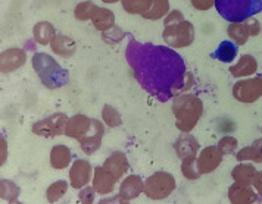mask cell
I'll return each instance as SVG.
<instances>
[{
	"mask_svg": "<svg viewBox=\"0 0 262 204\" xmlns=\"http://www.w3.org/2000/svg\"><path fill=\"white\" fill-rule=\"evenodd\" d=\"M144 59H131L137 80L152 94L172 97L183 94L193 85V75L186 71L184 62L174 48L140 46Z\"/></svg>",
	"mask_w": 262,
	"mask_h": 204,
	"instance_id": "cell-1",
	"label": "cell"
},
{
	"mask_svg": "<svg viewBox=\"0 0 262 204\" xmlns=\"http://www.w3.org/2000/svg\"><path fill=\"white\" fill-rule=\"evenodd\" d=\"M172 113L177 130L181 132H191L202 118V100L193 94H179L172 101Z\"/></svg>",
	"mask_w": 262,
	"mask_h": 204,
	"instance_id": "cell-2",
	"label": "cell"
},
{
	"mask_svg": "<svg viewBox=\"0 0 262 204\" xmlns=\"http://www.w3.org/2000/svg\"><path fill=\"white\" fill-rule=\"evenodd\" d=\"M218 13L230 22H243L262 11V0H215Z\"/></svg>",
	"mask_w": 262,
	"mask_h": 204,
	"instance_id": "cell-3",
	"label": "cell"
},
{
	"mask_svg": "<svg viewBox=\"0 0 262 204\" xmlns=\"http://www.w3.org/2000/svg\"><path fill=\"white\" fill-rule=\"evenodd\" d=\"M33 66L37 75L49 88H59L68 83V73L62 69L58 62L46 53H37L33 58Z\"/></svg>",
	"mask_w": 262,
	"mask_h": 204,
	"instance_id": "cell-4",
	"label": "cell"
},
{
	"mask_svg": "<svg viewBox=\"0 0 262 204\" xmlns=\"http://www.w3.org/2000/svg\"><path fill=\"white\" fill-rule=\"evenodd\" d=\"M164 43L171 48L189 47L194 41V27L191 22L181 19L176 24L167 25L162 33Z\"/></svg>",
	"mask_w": 262,
	"mask_h": 204,
	"instance_id": "cell-5",
	"label": "cell"
},
{
	"mask_svg": "<svg viewBox=\"0 0 262 204\" xmlns=\"http://www.w3.org/2000/svg\"><path fill=\"white\" fill-rule=\"evenodd\" d=\"M176 190V178L164 170L155 172L144 181V195L150 200H165Z\"/></svg>",
	"mask_w": 262,
	"mask_h": 204,
	"instance_id": "cell-6",
	"label": "cell"
},
{
	"mask_svg": "<svg viewBox=\"0 0 262 204\" xmlns=\"http://www.w3.org/2000/svg\"><path fill=\"white\" fill-rule=\"evenodd\" d=\"M68 116L65 113H53L52 116L45 118V119L37 120L33 123L31 126V131L36 135L40 137H45V138H53V137H58L65 134V128H67V123H68Z\"/></svg>",
	"mask_w": 262,
	"mask_h": 204,
	"instance_id": "cell-7",
	"label": "cell"
},
{
	"mask_svg": "<svg viewBox=\"0 0 262 204\" xmlns=\"http://www.w3.org/2000/svg\"><path fill=\"white\" fill-rule=\"evenodd\" d=\"M233 97L240 103H255L262 97V76L238 80L233 85Z\"/></svg>",
	"mask_w": 262,
	"mask_h": 204,
	"instance_id": "cell-8",
	"label": "cell"
},
{
	"mask_svg": "<svg viewBox=\"0 0 262 204\" xmlns=\"http://www.w3.org/2000/svg\"><path fill=\"white\" fill-rule=\"evenodd\" d=\"M93 166L90 162L84 159L74 160L70 169V184L74 190H81L83 187L89 185V182L93 180Z\"/></svg>",
	"mask_w": 262,
	"mask_h": 204,
	"instance_id": "cell-9",
	"label": "cell"
},
{
	"mask_svg": "<svg viewBox=\"0 0 262 204\" xmlns=\"http://www.w3.org/2000/svg\"><path fill=\"white\" fill-rule=\"evenodd\" d=\"M223 157H224V155L220 151L218 145L205 147L203 150H201V151L198 153V159H196V163H198L199 172H201L202 175L212 173L215 169H218V166L221 165Z\"/></svg>",
	"mask_w": 262,
	"mask_h": 204,
	"instance_id": "cell-10",
	"label": "cell"
},
{
	"mask_svg": "<svg viewBox=\"0 0 262 204\" xmlns=\"http://www.w3.org/2000/svg\"><path fill=\"white\" fill-rule=\"evenodd\" d=\"M25 62H27V53L23 48H8L0 55V71L2 73H11L24 66Z\"/></svg>",
	"mask_w": 262,
	"mask_h": 204,
	"instance_id": "cell-11",
	"label": "cell"
},
{
	"mask_svg": "<svg viewBox=\"0 0 262 204\" xmlns=\"http://www.w3.org/2000/svg\"><path fill=\"white\" fill-rule=\"evenodd\" d=\"M105 135V126L100 120L93 119V126L90 132L80 140V147L85 155H93L100 147H102V140Z\"/></svg>",
	"mask_w": 262,
	"mask_h": 204,
	"instance_id": "cell-12",
	"label": "cell"
},
{
	"mask_svg": "<svg viewBox=\"0 0 262 204\" xmlns=\"http://www.w3.org/2000/svg\"><path fill=\"white\" fill-rule=\"evenodd\" d=\"M92 126H93V119L85 116V115L78 113V115H74L72 118L68 119L67 128H65V135L80 141L90 132Z\"/></svg>",
	"mask_w": 262,
	"mask_h": 204,
	"instance_id": "cell-13",
	"label": "cell"
},
{
	"mask_svg": "<svg viewBox=\"0 0 262 204\" xmlns=\"http://www.w3.org/2000/svg\"><path fill=\"white\" fill-rule=\"evenodd\" d=\"M93 188L96 190L97 194L100 195H107V194H112L115 190V185L118 184V181L112 176V173L107 170L103 165L102 166H97L95 168V173H93Z\"/></svg>",
	"mask_w": 262,
	"mask_h": 204,
	"instance_id": "cell-14",
	"label": "cell"
},
{
	"mask_svg": "<svg viewBox=\"0 0 262 204\" xmlns=\"http://www.w3.org/2000/svg\"><path fill=\"white\" fill-rule=\"evenodd\" d=\"M228 200L231 204H253L256 203L258 195L252 185H242L234 182L228 188Z\"/></svg>",
	"mask_w": 262,
	"mask_h": 204,
	"instance_id": "cell-15",
	"label": "cell"
},
{
	"mask_svg": "<svg viewBox=\"0 0 262 204\" xmlns=\"http://www.w3.org/2000/svg\"><path fill=\"white\" fill-rule=\"evenodd\" d=\"M142 192H144V181L139 175H130L124 178L119 185V195L124 201L137 198Z\"/></svg>",
	"mask_w": 262,
	"mask_h": 204,
	"instance_id": "cell-16",
	"label": "cell"
},
{
	"mask_svg": "<svg viewBox=\"0 0 262 204\" xmlns=\"http://www.w3.org/2000/svg\"><path fill=\"white\" fill-rule=\"evenodd\" d=\"M258 71V62L252 55H242L237 63L230 66V73L234 78H248Z\"/></svg>",
	"mask_w": 262,
	"mask_h": 204,
	"instance_id": "cell-17",
	"label": "cell"
},
{
	"mask_svg": "<svg viewBox=\"0 0 262 204\" xmlns=\"http://www.w3.org/2000/svg\"><path fill=\"white\" fill-rule=\"evenodd\" d=\"M103 166L112 173V176L115 180L121 181V178H124V175L127 173L128 170V160H127V156L121 151H114L111 156L107 157L103 163Z\"/></svg>",
	"mask_w": 262,
	"mask_h": 204,
	"instance_id": "cell-18",
	"label": "cell"
},
{
	"mask_svg": "<svg viewBox=\"0 0 262 204\" xmlns=\"http://www.w3.org/2000/svg\"><path fill=\"white\" fill-rule=\"evenodd\" d=\"M50 48L55 55H58L60 58H65V59H70L77 52V43L72 40L71 37L56 34L50 41Z\"/></svg>",
	"mask_w": 262,
	"mask_h": 204,
	"instance_id": "cell-19",
	"label": "cell"
},
{
	"mask_svg": "<svg viewBox=\"0 0 262 204\" xmlns=\"http://www.w3.org/2000/svg\"><path fill=\"white\" fill-rule=\"evenodd\" d=\"M176 153L179 159H186L189 156H196L199 153V143L198 140L190 135V132H183V135H180L174 144Z\"/></svg>",
	"mask_w": 262,
	"mask_h": 204,
	"instance_id": "cell-20",
	"label": "cell"
},
{
	"mask_svg": "<svg viewBox=\"0 0 262 204\" xmlns=\"http://www.w3.org/2000/svg\"><path fill=\"white\" fill-rule=\"evenodd\" d=\"M50 166L56 170L68 168L72 162V153L71 150L63 144H56L50 150Z\"/></svg>",
	"mask_w": 262,
	"mask_h": 204,
	"instance_id": "cell-21",
	"label": "cell"
},
{
	"mask_svg": "<svg viewBox=\"0 0 262 204\" xmlns=\"http://www.w3.org/2000/svg\"><path fill=\"white\" fill-rule=\"evenodd\" d=\"M90 21H92V24H93V27L97 31L105 33V31L115 27V15H114L112 11H109L106 8L97 6V9L95 11Z\"/></svg>",
	"mask_w": 262,
	"mask_h": 204,
	"instance_id": "cell-22",
	"label": "cell"
},
{
	"mask_svg": "<svg viewBox=\"0 0 262 204\" xmlns=\"http://www.w3.org/2000/svg\"><path fill=\"white\" fill-rule=\"evenodd\" d=\"M237 162H253V163H262V138L255 140L248 147L240 148L236 153Z\"/></svg>",
	"mask_w": 262,
	"mask_h": 204,
	"instance_id": "cell-23",
	"label": "cell"
},
{
	"mask_svg": "<svg viewBox=\"0 0 262 204\" xmlns=\"http://www.w3.org/2000/svg\"><path fill=\"white\" fill-rule=\"evenodd\" d=\"M256 168L246 162H240L236 168L231 170V178L234 182H238L242 185H252L253 178L256 175Z\"/></svg>",
	"mask_w": 262,
	"mask_h": 204,
	"instance_id": "cell-24",
	"label": "cell"
},
{
	"mask_svg": "<svg viewBox=\"0 0 262 204\" xmlns=\"http://www.w3.org/2000/svg\"><path fill=\"white\" fill-rule=\"evenodd\" d=\"M33 36H34V40H36L38 44L41 46H48L50 44L52 38L56 36V30L55 27L50 24V22H37L33 28Z\"/></svg>",
	"mask_w": 262,
	"mask_h": 204,
	"instance_id": "cell-25",
	"label": "cell"
},
{
	"mask_svg": "<svg viewBox=\"0 0 262 204\" xmlns=\"http://www.w3.org/2000/svg\"><path fill=\"white\" fill-rule=\"evenodd\" d=\"M227 36L231 38V41H234L237 46H243L248 43L249 40V31L246 28V25L243 22H231L227 27Z\"/></svg>",
	"mask_w": 262,
	"mask_h": 204,
	"instance_id": "cell-26",
	"label": "cell"
},
{
	"mask_svg": "<svg viewBox=\"0 0 262 204\" xmlns=\"http://www.w3.org/2000/svg\"><path fill=\"white\" fill-rule=\"evenodd\" d=\"M19 194H21V190L15 182L9 180L0 181V198H2V201L16 203Z\"/></svg>",
	"mask_w": 262,
	"mask_h": 204,
	"instance_id": "cell-27",
	"label": "cell"
},
{
	"mask_svg": "<svg viewBox=\"0 0 262 204\" xmlns=\"http://www.w3.org/2000/svg\"><path fill=\"white\" fill-rule=\"evenodd\" d=\"M169 12L171 11H169V2L168 0H154L150 9L143 13L142 16L144 19H149V21H156V19L167 16Z\"/></svg>",
	"mask_w": 262,
	"mask_h": 204,
	"instance_id": "cell-28",
	"label": "cell"
},
{
	"mask_svg": "<svg viewBox=\"0 0 262 204\" xmlns=\"http://www.w3.org/2000/svg\"><path fill=\"white\" fill-rule=\"evenodd\" d=\"M154 0H122V8L124 11L130 15H143L146 13L150 6H152Z\"/></svg>",
	"mask_w": 262,
	"mask_h": 204,
	"instance_id": "cell-29",
	"label": "cell"
},
{
	"mask_svg": "<svg viewBox=\"0 0 262 204\" xmlns=\"http://www.w3.org/2000/svg\"><path fill=\"white\" fill-rule=\"evenodd\" d=\"M196 156H189L181 160V173L184 175V178L189 181H196L202 176V173L198 169V163H196Z\"/></svg>",
	"mask_w": 262,
	"mask_h": 204,
	"instance_id": "cell-30",
	"label": "cell"
},
{
	"mask_svg": "<svg viewBox=\"0 0 262 204\" xmlns=\"http://www.w3.org/2000/svg\"><path fill=\"white\" fill-rule=\"evenodd\" d=\"M68 187H70V184L63 180L56 181V182L50 184L48 191H46V198H48L49 203H56V201H59L60 198L67 194V191H68Z\"/></svg>",
	"mask_w": 262,
	"mask_h": 204,
	"instance_id": "cell-31",
	"label": "cell"
},
{
	"mask_svg": "<svg viewBox=\"0 0 262 204\" xmlns=\"http://www.w3.org/2000/svg\"><path fill=\"white\" fill-rule=\"evenodd\" d=\"M236 56H237V47L231 41H223L214 53V58L226 63L236 59Z\"/></svg>",
	"mask_w": 262,
	"mask_h": 204,
	"instance_id": "cell-32",
	"label": "cell"
},
{
	"mask_svg": "<svg viewBox=\"0 0 262 204\" xmlns=\"http://www.w3.org/2000/svg\"><path fill=\"white\" fill-rule=\"evenodd\" d=\"M96 9H97V5L95 2H90V0L80 2L74 9V16L78 21H89V19H92Z\"/></svg>",
	"mask_w": 262,
	"mask_h": 204,
	"instance_id": "cell-33",
	"label": "cell"
},
{
	"mask_svg": "<svg viewBox=\"0 0 262 204\" xmlns=\"http://www.w3.org/2000/svg\"><path fill=\"white\" fill-rule=\"evenodd\" d=\"M102 119L106 123L109 128H117L122 123V119H121V115L119 112L115 108L106 105L105 108L102 109Z\"/></svg>",
	"mask_w": 262,
	"mask_h": 204,
	"instance_id": "cell-34",
	"label": "cell"
},
{
	"mask_svg": "<svg viewBox=\"0 0 262 204\" xmlns=\"http://www.w3.org/2000/svg\"><path fill=\"white\" fill-rule=\"evenodd\" d=\"M237 147H238L237 138H234V137H230V135L223 137V138L218 141V148H220V151H221L224 156H230V155L236 153Z\"/></svg>",
	"mask_w": 262,
	"mask_h": 204,
	"instance_id": "cell-35",
	"label": "cell"
},
{
	"mask_svg": "<svg viewBox=\"0 0 262 204\" xmlns=\"http://www.w3.org/2000/svg\"><path fill=\"white\" fill-rule=\"evenodd\" d=\"M96 190L93 188V185L92 187H89V185H85L83 187L80 192H78V200H80V203L81 204H92L96 201Z\"/></svg>",
	"mask_w": 262,
	"mask_h": 204,
	"instance_id": "cell-36",
	"label": "cell"
},
{
	"mask_svg": "<svg viewBox=\"0 0 262 204\" xmlns=\"http://www.w3.org/2000/svg\"><path fill=\"white\" fill-rule=\"evenodd\" d=\"M243 24L246 25L248 31H249L250 37H256L261 33V22L255 18V16H250L248 19L243 21Z\"/></svg>",
	"mask_w": 262,
	"mask_h": 204,
	"instance_id": "cell-37",
	"label": "cell"
},
{
	"mask_svg": "<svg viewBox=\"0 0 262 204\" xmlns=\"http://www.w3.org/2000/svg\"><path fill=\"white\" fill-rule=\"evenodd\" d=\"M190 3L198 11H209L215 6V0H190Z\"/></svg>",
	"mask_w": 262,
	"mask_h": 204,
	"instance_id": "cell-38",
	"label": "cell"
},
{
	"mask_svg": "<svg viewBox=\"0 0 262 204\" xmlns=\"http://www.w3.org/2000/svg\"><path fill=\"white\" fill-rule=\"evenodd\" d=\"M181 19H184L183 13L180 12V11H171V12L168 13L167 16H165V19H164V25L167 27V25L176 24V22H179V21H181Z\"/></svg>",
	"mask_w": 262,
	"mask_h": 204,
	"instance_id": "cell-39",
	"label": "cell"
},
{
	"mask_svg": "<svg viewBox=\"0 0 262 204\" xmlns=\"http://www.w3.org/2000/svg\"><path fill=\"white\" fill-rule=\"evenodd\" d=\"M6 159H8V141L2 135V138H0V165L2 166L6 163Z\"/></svg>",
	"mask_w": 262,
	"mask_h": 204,
	"instance_id": "cell-40",
	"label": "cell"
},
{
	"mask_svg": "<svg viewBox=\"0 0 262 204\" xmlns=\"http://www.w3.org/2000/svg\"><path fill=\"white\" fill-rule=\"evenodd\" d=\"M252 187L255 188L256 194L262 197V170L261 172H256L255 178H253V182H252Z\"/></svg>",
	"mask_w": 262,
	"mask_h": 204,
	"instance_id": "cell-41",
	"label": "cell"
},
{
	"mask_svg": "<svg viewBox=\"0 0 262 204\" xmlns=\"http://www.w3.org/2000/svg\"><path fill=\"white\" fill-rule=\"evenodd\" d=\"M103 3L106 5H114V3H118V2H122V0H102Z\"/></svg>",
	"mask_w": 262,
	"mask_h": 204,
	"instance_id": "cell-42",
	"label": "cell"
}]
</instances>
